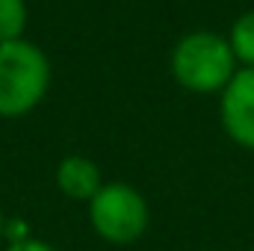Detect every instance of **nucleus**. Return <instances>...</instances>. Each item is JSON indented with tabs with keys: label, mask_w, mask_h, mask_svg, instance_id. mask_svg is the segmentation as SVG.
Wrapping results in <instances>:
<instances>
[{
	"label": "nucleus",
	"mask_w": 254,
	"mask_h": 251,
	"mask_svg": "<svg viewBox=\"0 0 254 251\" xmlns=\"http://www.w3.org/2000/svg\"><path fill=\"white\" fill-rule=\"evenodd\" d=\"M237 65L240 63L231 51V42L210 30H198V33L184 36L172 51L175 80L184 89L198 92V95L222 92L240 71Z\"/></svg>",
	"instance_id": "f257e3e1"
},
{
	"label": "nucleus",
	"mask_w": 254,
	"mask_h": 251,
	"mask_svg": "<svg viewBox=\"0 0 254 251\" xmlns=\"http://www.w3.org/2000/svg\"><path fill=\"white\" fill-rule=\"evenodd\" d=\"M51 86V63L48 57L24 42L0 45V119L27 116Z\"/></svg>",
	"instance_id": "f03ea898"
},
{
	"label": "nucleus",
	"mask_w": 254,
	"mask_h": 251,
	"mask_svg": "<svg viewBox=\"0 0 254 251\" xmlns=\"http://www.w3.org/2000/svg\"><path fill=\"white\" fill-rule=\"evenodd\" d=\"M92 231L110 246H133L145 237L151 210L145 195L130 184H104L89 201Z\"/></svg>",
	"instance_id": "7ed1b4c3"
},
{
	"label": "nucleus",
	"mask_w": 254,
	"mask_h": 251,
	"mask_svg": "<svg viewBox=\"0 0 254 251\" xmlns=\"http://www.w3.org/2000/svg\"><path fill=\"white\" fill-rule=\"evenodd\" d=\"M219 119L231 142L254 151V68H240L222 89Z\"/></svg>",
	"instance_id": "20e7f679"
},
{
	"label": "nucleus",
	"mask_w": 254,
	"mask_h": 251,
	"mask_svg": "<svg viewBox=\"0 0 254 251\" xmlns=\"http://www.w3.org/2000/svg\"><path fill=\"white\" fill-rule=\"evenodd\" d=\"M57 187L71 201H92L104 187L101 169L89 157H65L57 166Z\"/></svg>",
	"instance_id": "39448f33"
},
{
	"label": "nucleus",
	"mask_w": 254,
	"mask_h": 251,
	"mask_svg": "<svg viewBox=\"0 0 254 251\" xmlns=\"http://www.w3.org/2000/svg\"><path fill=\"white\" fill-rule=\"evenodd\" d=\"M228 42H231V51H234L237 63L243 68H254V9L243 12L234 21Z\"/></svg>",
	"instance_id": "423d86ee"
},
{
	"label": "nucleus",
	"mask_w": 254,
	"mask_h": 251,
	"mask_svg": "<svg viewBox=\"0 0 254 251\" xmlns=\"http://www.w3.org/2000/svg\"><path fill=\"white\" fill-rule=\"evenodd\" d=\"M27 27V6L24 0H0V45L15 42Z\"/></svg>",
	"instance_id": "0eeeda50"
},
{
	"label": "nucleus",
	"mask_w": 254,
	"mask_h": 251,
	"mask_svg": "<svg viewBox=\"0 0 254 251\" xmlns=\"http://www.w3.org/2000/svg\"><path fill=\"white\" fill-rule=\"evenodd\" d=\"M24 240H33V231L24 219H6V228H3V243L6 246H15V243H24Z\"/></svg>",
	"instance_id": "6e6552de"
},
{
	"label": "nucleus",
	"mask_w": 254,
	"mask_h": 251,
	"mask_svg": "<svg viewBox=\"0 0 254 251\" xmlns=\"http://www.w3.org/2000/svg\"><path fill=\"white\" fill-rule=\"evenodd\" d=\"M3 251H57V249L33 237V240H24V243H15V246H6Z\"/></svg>",
	"instance_id": "1a4fd4ad"
},
{
	"label": "nucleus",
	"mask_w": 254,
	"mask_h": 251,
	"mask_svg": "<svg viewBox=\"0 0 254 251\" xmlns=\"http://www.w3.org/2000/svg\"><path fill=\"white\" fill-rule=\"evenodd\" d=\"M3 228H6V216H3V210H0V243H3Z\"/></svg>",
	"instance_id": "9d476101"
}]
</instances>
